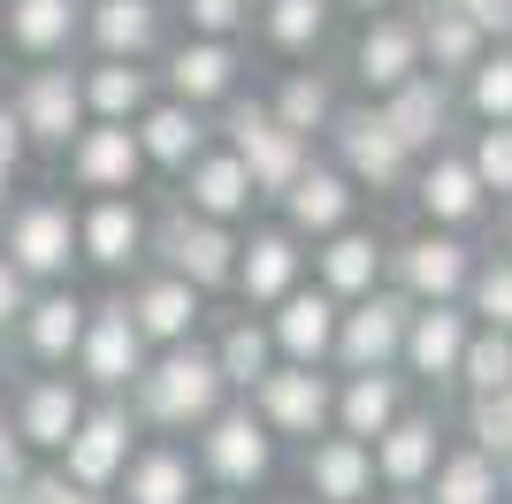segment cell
<instances>
[{
  "label": "cell",
  "instance_id": "d590c367",
  "mask_svg": "<svg viewBox=\"0 0 512 504\" xmlns=\"http://www.w3.org/2000/svg\"><path fill=\"white\" fill-rule=\"evenodd\" d=\"M375 268H383V252H375V237H360V230H337L321 245V283L337 298H367L375 291Z\"/></svg>",
  "mask_w": 512,
  "mask_h": 504
},
{
  "label": "cell",
  "instance_id": "277c9868",
  "mask_svg": "<svg viewBox=\"0 0 512 504\" xmlns=\"http://www.w3.org/2000/svg\"><path fill=\"white\" fill-rule=\"evenodd\" d=\"M130 436H138V405H123V390H100V405H85L77 436L62 443V474L77 489H115L130 466Z\"/></svg>",
  "mask_w": 512,
  "mask_h": 504
},
{
  "label": "cell",
  "instance_id": "9f6ffc18",
  "mask_svg": "<svg viewBox=\"0 0 512 504\" xmlns=\"http://www.w3.org/2000/svg\"><path fill=\"white\" fill-rule=\"evenodd\" d=\"M352 8H367V16H375V8H390V0H352Z\"/></svg>",
  "mask_w": 512,
  "mask_h": 504
},
{
  "label": "cell",
  "instance_id": "d4e9b609",
  "mask_svg": "<svg viewBox=\"0 0 512 504\" xmlns=\"http://www.w3.org/2000/svg\"><path fill=\"white\" fill-rule=\"evenodd\" d=\"M253 199H260V184H253V168L237 161V153H199V161L184 168V207L214 214V222L245 214Z\"/></svg>",
  "mask_w": 512,
  "mask_h": 504
},
{
  "label": "cell",
  "instance_id": "7402d4cb",
  "mask_svg": "<svg viewBox=\"0 0 512 504\" xmlns=\"http://www.w3.org/2000/svg\"><path fill=\"white\" fill-rule=\"evenodd\" d=\"M123 504H192L199 497V466L176 451V443H146V451H130L123 466Z\"/></svg>",
  "mask_w": 512,
  "mask_h": 504
},
{
  "label": "cell",
  "instance_id": "ab89813d",
  "mask_svg": "<svg viewBox=\"0 0 512 504\" xmlns=\"http://www.w3.org/2000/svg\"><path fill=\"white\" fill-rule=\"evenodd\" d=\"M321 31H329V0H268V39L283 54H306Z\"/></svg>",
  "mask_w": 512,
  "mask_h": 504
},
{
  "label": "cell",
  "instance_id": "603a6c76",
  "mask_svg": "<svg viewBox=\"0 0 512 504\" xmlns=\"http://www.w3.org/2000/svg\"><path fill=\"white\" fill-rule=\"evenodd\" d=\"M299 237L291 230H260L253 245H237V291L253 298V306H276V298L299 291Z\"/></svg>",
  "mask_w": 512,
  "mask_h": 504
},
{
  "label": "cell",
  "instance_id": "4dcf8cb0",
  "mask_svg": "<svg viewBox=\"0 0 512 504\" xmlns=\"http://www.w3.org/2000/svg\"><path fill=\"white\" fill-rule=\"evenodd\" d=\"M85 100L107 123H138L153 107V69H138L130 54H100V62L85 69Z\"/></svg>",
  "mask_w": 512,
  "mask_h": 504
},
{
  "label": "cell",
  "instance_id": "bcb514c9",
  "mask_svg": "<svg viewBox=\"0 0 512 504\" xmlns=\"http://www.w3.org/2000/svg\"><path fill=\"white\" fill-rule=\"evenodd\" d=\"M184 16H192V31H207V39H230L237 23L253 16V0H184Z\"/></svg>",
  "mask_w": 512,
  "mask_h": 504
},
{
  "label": "cell",
  "instance_id": "52a82bcc",
  "mask_svg": "<svg viewBox=\"0 0 512 504\" xmlns=\"http://www.w3.org/2000/svg\"><path fill=\"white\" fill-rule=\"evenodd\" d=\"M77 375L85 390H130L146 375V329L130 314V298H100L85 321V344H77Z\"/></svg>",
  "mask_w": 512,
  "mask_h": 504
},
{
  "label": "cell",
  "instance_id": "681fc988",
  "mask_svg": "<svg viewBox=\"0 0 512 504\" xmlns=\"http://www.w3.org/2000/svg\"><path fill=\"white\" fill-rule=\"evenodd\" d=\"M23 153H31V130H23L16 100H0V168L16 176V168H23Z\"/></svg>",
  "mask_w": 512,
  "mask_h": 504
},
{
  "label": "cell",
  "instance_id": "74e56055",
  "mask_svg": "<svg viewBox=\"0 0 512 504\" xmlns=\"http://www.w3.org/2000/svg\"><path fill=\"white\" fill-rule=\"evenodd\" d=\"M214 359H222L230 390H253V382L276 367V329H260V321H230L222 344H214Z\"/></svg>",
  "mask_w": 512,
  "mask_h": 504
},
{
  "label": "cell",
  "instance_id": "7bdbcfd3",
  "mask_svg": "<svg viewBox=\"0 0 512 504\" xmlns=\"http://www.w3.org/2000/svg\"><path fill=\"white\" fill-rule=\"evenodd\" d=\"M474 115L482 123H512V54L474 62Z\"/></svg>",
  "mask_w": 512,
  "mask_h": 504
},
{
  "label": "cell",
  "instance_id": "f1b7e54d",
  "mask_svg": "<svg viewBox=\"0 0 512 504\" xmlns=\"http://www.w3.org/2000/svg\"><path fill=\"white\" fill-rule=\"evenodd\" d=\"M283 207H291V230L299 237H337L352 222V176L337 168H306L299 184L283 191Z\"/></svg>",
  "mask_w": 512,
  "mask_h": 504
},
{
  "label": "cell",
  "instance_id": "11a10c76",
  "mask_svg": "<svg viewBox=\"0 0 512 504\" xmlns=\"http://www.w3.org/2000/svg\"><path fill=\"white\" fill-rule=\"evenodd\" d=\"M8 184H16V176H8V168H0V207H8Z\"/></svg>",
  "mask_w": 512,
  "mask_h": 504
},
{
  "label": "cell",
  "instance_id": "f5cc1de1",
  "mask_svg": "<svg viewBox=\"0 0 512 504\" xmlns=\"http://www.w3.org/2000/svg\"><path fill=\"white\" fill-rule=\"evenodd\" d=\"M69 504H107V489H69Z\"/></svg>",
  "mask_w": 512,
  "mask_h": 504
},
{
  "label": "cell",
  "instance_id": "44dd1931",
  "mask_svg": "<svg viewBox=\"0 0 512 504\" xmlns=\"http://www.w3.org/2000/svg\"><path fill=\"white\" fill-rule=\"evenodd\" d=\"M85 39L100 46V54L146 62V54H161V0H92L85 8Z\"/></svg>",
  "mask_w": 512,
  "mask_h": 504
},
{
  "label": "cell",
  "instance_id": "60d3db41",
  "mask_svg": "<svg viewBox=\"0 0 512 504\" xmlns=\"http://www.w3.org/2000/svg\"><path fill=\"white\" fill-rule=\"evenodd\" d=\"M276 115L299 130V138H314V130L337 123V100H329V84H321V77H291V84L276 92Z\"/></svg>",
  "mask_w": 512,
  "mask_h": 504
},
{
  "label": "cell",
  "instance_id": "484cf974",
  "mask_svg": "<svg viewBox=\"0 0 512 504\" xmlns=\"http://www.w3.org/2000/svg\"><path fill=\"white\" fill-rule=\"evenodd\" d=\"M352 69H360L375 92H398V84L421 69V23H398V16H375L360 31V54H352Z\"/></svg>",
  "mask_w": 512,
  "mask_h": 504
},
{
  "label": "cell",
  "instance_id": "f907efd6",
  "mask_svg": "<svg viewBox=\"0 0 512 504\" xmlns=\"http://www.w3.org/2000/svg\"><path fill=\"white\" fill-rule=\"evenodd\" d=\"M69 474H23V489H16V504H69Z\"/></svg>",
  "mask_w": 512,
  "mask_h": 504
},
{
  "label": "cell",
  "instance_id": "3957f363",
  "mask_svg": "<svg viewBox=\"0 0 512 504\" xmlns=\"http://www.w3.org/2000/svg\"><path fill=\"white\" fill-rule=\"evenodd\" d=\"M146 252L161 260V268L192 275L199 291H222V283H237V237H230V222H214V214H199V207L161 214Z\"/></svg>",
  "mask_w": 512,
  "mask_h": 504
},
{
  "label": "cell",
  "instance_id": "6da1fadb",
  "mask_svg": "<svg viewBox=\"0 0 512 504\" xmlns=\"http://www.w3.org/2000/svg\"><path fill=\"white\" fill-rule=\"evenodd\" d=\"M230 398V375H222V359L199 352L192 336L184 344H161V359H146V375L130 382V405L146 428H169V436H192L222 413Z\"/></svg>",
  "mask_w": 512,
  "mask_h": 504
},
{
  "label": "cell",
  "instance_id": "7a4b0ae2",
  "mask_svg": "<svg viewBox=\"0 0 512 504\" xmlns=\"http://www.w3.org/2000/svg\"><path fill=\"white\" fill-rule=\"evenodd\" d=\"M0 252L16 260L31 283H62L77 260H85V230H77V214L62 207V199H23V207H8V222H0Z\"/></svg>",
  "mask_w": 512,
  "mask_h": 504
},
{
  "label": "cell",
  "instance_id": "ffe728a7",
  "mask_svg": "<svg viewBox=\"0 0 512 504\" xmlns=\"http://www.w3.org/2000/svg\"><path fill=\"white\" fill-rule=\"evenodd\" d=\"M199 283L192 275H176V268H161V275H146L138 291H130V314H138V329H146V344H184V336L199 329Z\"/></svg>",
  "mask_w": 512,
  "mask_h": 504
},
{
  "label": "cell",
  "instance_id": "5bb4252c",
  "mask_svg": "<svg viewBox=\"0 0 512 504\" xmlns=\"http://www.w3.org/2000/svg\"><path fill=\"white\" fill-rule=\"evenodd\" d=\"M16 436L31 451H62L77 436V420H85V375H31L16 390Z\"/></svg>",
  "mask_w": 512,
  "mask_h": 504
},
{
  "label": "cell",
  "instance_id": "f6af8a7d",
  "mask_svg": "<svg viewBox=\"0 0 512 504\" xmlns=\"http://www.w3.org/2000/svg\"><path fill=\"white\" fill-rule=\"evenodd\" d=\"M474 168H482V184L505 199L512 191V123H490L482 130V146H474Z\"/></svg>",
  "mask_w": 512,
  "mask_h": 504
},
{
  "label": "cell",
  "instance_id": "2e32d148",
  "mask_svg": "<svg viewBox=\"0 0 512 504\" xmlns=\"http://www.w3.org/2000/svg\"><path fill=\"white\" fill-rule=\"evenodd\" d=\"M77 230H85L92 268H130V260H146V245H153L138 199H123V191H92V207L77 214Z\"/></svg>",
  "mask_w": 512,
  "mask_h": 504
},
{
  "label": "cell",
  "instance_id": "836d02e7",
  "mask_svg": "<svg viewBox=\"0 0 512 504\" xmlns=\"http://www.w3.org/2000/svg\"><path fill=\"white\" fill-rule=\"evenodd\" d=\"M398 413H406L398 375H390V367H352V390L337 398V420H344V428H352V436H383Z\"/></svg>",
  "mask_w": 512,
  "mask_h": 504
},
{
  "label": "cell",
  "instance_id": "c3c4849f",
  "mask_svg": "<svg viewBox=\"0 0 512 504\" xmlns=\"http://www.w3.org/2000/svg\"><path fill=\"white\" fill-rule=\"evenodd\" d=\"M31 291H39V283H31V275H23L16 260H8V252H0V329H16V321H23Z\"/></svg>",
  "mask_w": 512,
  "mask_h": 504
},
{
  "label": "cell",
  "instance_id": "b9f144b4",
  "mask_svg": "<svg viewBox=\"0 0 512 504\" xmlns=\"http://www.w3.org/2000/svg\"><path fill=\"white\" fill-rule=\"evenodd\" d=\"M467 436L490 451V459H512V382L505 390H474L467 405Z\"/></svg>",
  "mask_w": 512,
  "mask_h": 504
},
{
  "label": "cell",
  "instance_id": "30bf717a",
  "mask_svg": "<svg viewBox=\"0 0 512 504\" xmlns=\"http://www.w3.org/2000/svg\"><path fill=\"white\" fill-rule=\"evenodd\" d=\"M138 168H146V138H138V123H107V115H92V123L69 138V176H77V191H130V184H138Z\"/></svg>",
  "mask_w": 512,
  "mask_h": 504
},
{
  "label": "cell",
  "instance_id": "ac0fdd59",
  "mask_svg": "<svg viewBox=\"0 0 512 504\" xmlns=\"http://www.w3.org/2000/svg\"><path fill=\"white\" fill-rule=\"evenodd\" d=\"M276 352L283 359H306V367H321V359L337 352V329H344V314H337V291H291V298H276Z\"/></svg>",
  "mask_w": 512,
  "mask_h": 504
},
{
  "label": "cell",
  "instance_id": "f546056e",
  "mask_svg": "<svg viewBox=\"0 0 512 504\" xmlns=\"http://www.w3.org/2000/svg\"><path fill=\"white\" fill-rule=\"evenodd\" d=\"M375 466H383V482L390 489H413V482H428V474H436V420H421V413H398L383 428V436H375Z\"/></svg>",
  "mask_w": 512,
  "mask_h": 504
},
{
  "label": "cell",
  "instance_id": "7c38bea8",
  "mask_svg": "<svg viewBox=\"0 0 512 504\" xmlns=\"http://www.w3.org/2000/svg\"><path fill=\"white\" fill-rule=\"evenodd\" d=\"M85 321H92V306H85L77 291L39 283V291H31V306H23V321H16V344H23V359H31V367H69V359H77V344H85Z\"/></svg>",
  "mask_w": 512,
  "mask_h": 504
},
{
  "label": "cell",
  "instance_id": "ee69618b",
  "mask_svg": "<svg viewBox=\"0 0 512 504\" xmlns=\"http://www.w3.org/2000/svg\"><path fill=\"white\" fill-rule=\"evenodd\" d=\"M474 314L490 321V329H512V260H490V268H474Z\"/></svg>",
  "mask_w": 512,
  "mask_h": 504
},
{
  "label": "cell",
  "instance_id": "6f0895ef",
  "mask_svg": "<svg viewBox=\"0 0 512 504\" xmlns=\"http://www.w3.org/2000/svg\"><path fill=\"white\" fill-rule=\"evenodd\" d=\"M314 504H321V497H314Z\"/></svg>",
  "mask_w": 512,
  "mask_h": 504
},
{
  "label": "cell",
  "instance_id": "816d5d0a",
  "mask_svg": "<svg viewBox=\"0 0 512 504\" xmlns=\"http://www.w3.org/2000/svg\"><path fill=\"white\" fill-rule=\"evenodd\" d=\"M451 8H467L482 31H512V0H451Z\"/></svg>",
  "mask_w": 512,
  "mask_h": 504
},
{
  "label": "cell",
  "instance_id": "9a60e30c",
  "mask_svg": "<svg viewBox=\"0 0 512 504\" xmlns=\"http://www.w3.org/2000/svg\"><path fill=\"white\" fill-rule=\"evenodd\" d=\"M375 443L367 436H321V443H306V489H314L321 504H367V489H375Z\"/></svg>",
  "mask_w": 512,
  "mask_h": 504
},
{
  "label": "cell",
  "instance_id": "e0dca14e",
  "mask_svg": "<svg viewBox=\"0 0 512 504\" xmlns=\"http://www.w3.org/2000/svg\"><path fill=\"white\" fill-rule=\"evenodd\" d=\"M0 31H8V46L31 54V62H62L69 46H77V31H85V0H8V8H0Z\"/></svg>",
  "mask_w": 512,
  "mask_h": 504
},
{
  "label": "cell",
  "instance_id": "cb8c5ba5",
  "mask_svg": "<svg viewBox=\"0 0 512 504\" xmlns=\"http://www.w3.org/2000/svg\"><path fill=\"white\" fill-rule=\"evenodd\" d=\"M138 138H146V161L153 168H176V176L207 153V123H199V107L176 100V92H169V100H153L146 115H138Z\"/></svg>",
  "mask_w": 512,
  "mask_h": 504
},
{
  "label": "cell",
  "instance_id": "db71d44e",
  "mask_svg": "<svg viewBox=\"0 0 512 504\" xmlns=\"http://www.w3.org/2000/svg\"><path fill=\"white\" fill-rule=\"evenodd\" d=\"M192 504H245V497H237V489H230V497H192Z\"/></svg>",
  "mask_w": 512,
  "mask_h": 504
},
{
  "label": "cell",
  "instance_id": "5b68a950",
  "mask_svg": "<svg viewBox=\"0 0 512 504\" xmlns=\"http://www.w3.org/2000/svg\"><path fill=\"white\" fill-rule=\"evenodd\" d=\"M276 428L260 420V405H222V413L199 428V474L222 489H260L268 466H276Z\"/></svg>",
  "mask_w": 512,
  "mask_h": 504
},
{
  "label": "cell",
  "instance_id": "8fae6325",
  "mask_svg": "<svg viewBox=\"0 0 512 504\" xmlns=\"http://www.w3.org/2000/svg\"><path fill=\"white\" fill-rule=\"evenodd\" d=\"M337 153H344V176L352 184H375V191H398L406 184V161L413 146L398 138L383 107H360V115H337Z\"/></svg>",
  "mask_w": 512,
  "mask_h": 504
},
{
  "label": "cell",
  "instance_id": "e575fe53",
  "mask_svg": "<svg viewBox=\"0 0 512 504\" xmlns=\"http://www.w3.org/2000/svg\"><path fill=\"white\" fill-rule=\"evenodd\" d=\"M482 168H474V153L467 161H459V153H444V161L428 168L421 176V207L436 214V222H474V214H482Z\"/></svg>",
  "mask_w": 512,
  "mask_h": 504
},
{
  "label": "cell",
  "instance_id": "f35d334b",
  "mask_svg": "<svg viewBox=\"0 0 512 504\" xmlns=\"http://www.w3.org/2000/svg\"><path fill=\"white\" fill-rule=\"evenodd\" d=\"M459 382L467 390H505L512 382V329H474L467 359H459Z\"/></svg>",
  "mask_w": 512,
  "mask_h": 504
},
{
  "label": "cell",
  "instance_id": "1f68e13d",
  "mask_svg": "<svg viewBox=\"0 0 512 504\" xmlns=\"http://www.w3.org/2000/svg\"><path fill=\"white\" fill-rule=\"evenodd\" d=\"M482 39H490V31H482L467 8H451V0H436V8L421 16V54L436 62V77H459V69L474 77V62H482Z\"/></svg>",
  "mask_w": 512,
  "mask_h": 504
},
{
  "label": "cell",
  "instance_id": "4316f807",
  "mask_svg": "<svg viewBox=\"0 0 512 504\" xmlns=\"http://www.w3.org/2000/svg\"><path fill=\"white\" fill-rule=\"evenodd\" d=\"M398 283H406L413 298H459L474 283V260L459 237H413L406 252H398Z\"/></svg>",
  "mask_w": 512,
  "mask_h": 504
},
{
  "label": "cell",
  "instance_id": "d6a6232c",
  "mask_svg": "<svg viewBox=\"0 0 512 504\" xmlns=\"http://www.w3.org/2000/svg\"><path fill=\"white\" fill-rule=\"evenodd\" d=\"M383 115L398 123V138H406L413 153L436 146V138H444V123H451V92H444V77H406L398 92H383Z\"/></svg>",
  "mask_w": 512,
  "mask_h": 504
},
{
  "label": "cell",
  "instance_id": "9c48e42d",
  "mask_svg": "<svg viewBox=\"0 0 512 504\" xmlns=\"http://www.w3.org/2000/svg\"><path fill=\"white\" fill-rule=\"evenodd\" d=\"M253 405H260V420L276 428V436H306L314 443L329 420H337V390L306 367V359H291V367H268V375L253 382Z\"/></svg>",
  "mask_w": 512,
  "mask_h": 504
},
{
  "label": "cell",
  "instance_id": "ba28073f",
  "mask_svg": "<svg viewBox=\"0 0 512 504\" xmlns=\"http://www.w3.org/2000/svg\"><path fill=\"white\" fill-rule=\"evenodd\" d=\"M222 130H230V153L253 168L260 191H291V184L306 176V138L283 123L276 107H230V115H222Z\"/></svg>",
  "mask_w": 512,
  "mask_h": 504
},
{
  "label": "cell",
  "instance_id": "4fadbf2b",
  "mask_svg": "<svg viewBox=\"0 0 512 504\" xmlns=\"http://www.w3.org/2000/svg\"><path fill=\"white\" fill-rule=\"evenodd\" d=\"M406 329H413V291H367L337 329V359L344 367H390L406 352Z\"/></svg>",
  "mask_w": 512,
  "mask_h": 504
},
{
  "label": "cell",
  "instance_id": "7dc6e473",
  "mask_svg": "<svg viewBox=\"0 0 512 504\" xmlns=\"http://www.w3.org/2000/svg\"><path fill=\"white\" fill-rule=\"evenodd\" d=\"M23 451H31V443L16 436V420L0 413V504H16V489H23V474H31V466H23Z\"/></svg>",
  "mask_w": 512,
  "mask_h": 504
},
{
  "label": "cell",
  "instance_id": "8992f818",
  "mask_svg": "<svg viewBox=\"0 0 512 504\" xmlns=\"http://www.w3.org/2000/svg\"><path fill=\"white\" fill-rule=\"evenodd\" d=\"M16 115L31 130V146L46 153H69V138L92 123V100H85V69H62V62H39L31 77L16 84Z\"/></svg>",
  "mask_w": 512,
  "mask_h": 504
},
{
  "label": "cell",
  "instance_id": "8d00e7d4",
  "mask_svg": "<svg viewBox=\"0 0 512 504\" xmlns=\"http://www.w3.org/2000/svg\"><path fill=\"white\" fill-rule=\"evenodd\" d=\"M505 459H490L482 443L474 451H459V459L436 466V504H497L505 497V474H497Z\"/></svg>",
  "mask_w": 512,
  "mask_h": 504
},
{
  "label": "cell",
  "instance_id": "d6986e66",
  "mask_svg": "<svg viewBox=\"0 0 512 504\" xmlns=\"http://www.w3.org/2000/svg\"><path fill=\"white\" fill-rule=\"evenodd\" d=\"M467 344H474L467 314H459L451 298H421V314H413V329H406V359H413V375L451 382V375H459V359H467Z\"/></svg>",
  "mask_w": 512,
  "mask_h": 504
},
{
  "label": "cell",
  "instance_id": "83f0119b",
  "mask_svg": "<svg viewBox=\"0 0 512 504\" xmlns=\"http://www.w3.org/2000/svg\"><path fill=\"white\" fill-rule=\"evenodd\" d=\"M230 84H237L230 39H207V31H199L192 46H176V54H169V92H176V100L214 107V100H230Z\"/></svg>",
  "mask_w": 512,
  "mask_h": 504
}]
</instances>
